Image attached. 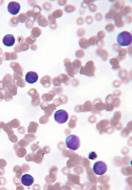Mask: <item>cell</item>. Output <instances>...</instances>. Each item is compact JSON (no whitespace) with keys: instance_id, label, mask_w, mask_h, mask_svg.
Masks as SVG:
<instances>
[{"instance_id":"6","label":"cell","mask_w":132,"mask_h":190,"mask_svg":"<svg viewBox=\"0 0 132 190\" xmlns=\"http://www.w3.org/2000/svg\"><path fill=\"white\" fill-rule=\"evenodd\" d=\"M38 79V75L36 72L30 71L26 74L25 81L30 84H33L36 82Z\"/></svg>"},{"instance_id":"7","label":"cell","mask_w":132,"mask_h":190,"mask_svg":"<svg viewBox=\"0 0 132 190\" xmlns=\"http://www.w3.org/2000/svg\"><path fill=\"white\" fill-rule=\"evenodd\" d=\"M21 183L26 186H30L34 183V179L32 175L29 174H25L22 175L21 179Z\"/></svg>"},{"instance_id":"4","label":"cell","mask_w":132,"mask_h":190,"mask_svg":"<svg viewBox=\"0 0 132 190\" xmlns=\"http://www.w3.org/2000/svg\"><path fill=\"white\" fill-rule=\"evenodd\" d=\"M54 120L59 124H63L68 120V114L64 110H59L54 114Z\"/></svg>"},{"instance_id":"2","label":"cell","mask_w":132,"mask_h":190,"mask_svg":"<svg viewBox=\"0 0 132 190\" xmlns=\"http://www.w3.org/2000/svg\"><path fill=\"white\" fill-rule=\"evenodd\" d=\"M66 145L68 149L73 151H76L80 147V139L76 135H70L66 138Z\"/></svg>"},{"instance_id":"8","label":"cell","mask_w":132,"mask_h":190,"mask_svg":"<svg viewBox=\"0 0 132 190\" xmlns=\"http://www.w3.org/2000/svg\"><path fill=\"white\" fill-rule=\"evenodd\" d=\"M2 43L6 46H12L15 43V37L13 35L11 34L6 35L3 37Z\"/></svg>"},{"instance_id":"3","label":"cell","mask_w":132,"mask_h":190,"mask_svg":"<svg viewBox=\"0 0 132 190\" xmlns=\"http://www.w3.org/2000/svg\"><path fill=\"white\" fill-rule=\"evenodd\" d=\"M107 165L103 161L96 162L93 167V171L96 175H102L105 174L107 171Z\"/></svg>"},{"instance_id":"5","label":"cell","mask_w":132,"mask_h":190,"mask_svg":"<svg viewBox=\"0 0 132 190\" xmlns=\"http://www.w3.org/2000/svg\"><path fill=\"white\" fill-rule=\"evenodd\" d=\"M20 9V5L18 2H11L8 5V11L12 15H17Z\"/></svg>"},{"instance_id":"1","label":"cell","mask_w":132,"mask_h":190,"mask_svg":"<svg viewBox=\"0 0 132 190\" xmlns=\"http://www.w3.org/2000/svg\"><path fill=\"white\" fill-rule=\"evenodd\" d=\"M117 40L121 46H128L132 43V35L129 32H122L117 36Z\"/></svg>"},{"instance_id":"9","label":"cell","mask_w":132,"mask_h":190,"mask_svg":"<svg viewBox=\"0 0 132 190\" xmlns=\"http://www.w3.org/2000/svg\"><path fill=\"white\" fill-rule=\"evenodd\" d=\"M97 158V155L95 152H92L88 155V158L90 160H94Z\"/></svg>"}]
</instances>
